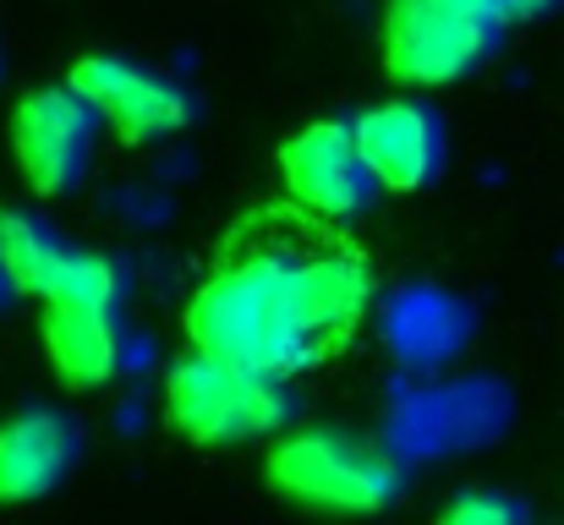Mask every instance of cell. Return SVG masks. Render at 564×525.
Here are the masks:
<instances>
[{
    "mask_svg": "<svg viewBox=\"0 0 564 525\" xmlns=\"http://www.w3.org/2000/svg\"><path fill=\"white\" fill-rule=\"evenodd\" d=\"M182 329L197 350L274 378H296L302 367L324 361L302 291V241L247 236L230 247L187 296Z\"/></svg>",
    "mask_w": 564,
    "mask_h": 525,
    "instance_id": "obj_1",
    "label": "cell"
},
{
    "mask_svg": "<svg viewBox=\"0 0 564 525\" xmlns=\"http://www.w3.org/2000/svg\"><path fill=\"white\" fill-rule=\"evenodd\" d=\"M263 482L274 499L318 515H383L405 493L400 460L340 427H302V433H274L263 455Z\"/></svg>",
    "mask_w": 564,
    "mask_h": 525,
    "instance_id": "obj_2",
    "label": "cell"
},
{
    "mask_svg": "<svg viewBox=\"0 0 564 525\" xmlns=\"http://www.w3.org/2000/svg\"><path fill=\"white\" fill-rule=\"evenodd\" d=\"M296 416L291 378L208 356L192 346L165 372V422L197 449H236L285 433Z\"/></svg>",
    "mask_w": 564,
    "mask_h": 525,
    "instance_id": "obj_3",
    "label": "cell"
},
{
    "mask_svg": "<svg viewBox=\"0 0 564 525\" xmlns=\"http://www.w3.org/2000/svg\"><path fill=\"white\" fill-rule=\"evenodd\" d=\"M494 0H389L378 22V55L400 88H449L488 66L505 39Z\"/></svg>",
    "mask_w": 564,
    "mask_h": 525,
    "instance_id": "obj_4",
    "label": "cell"
},
{
    "mask_svg": "<svg viewBox=\"0 0 564 525\" xmlns=\"http://www.w3.org/2000/svg\"><path fill=\"white\" fill-rule=\"evenodd\" d=\"M66 83L88 99V110L99 116V132H110L121 149L171 143L197 121V99L187 83L132 55H110V50L77 55Z\"/></svg>",
    "mask_w": 564,
    "mask_h": 525,
    "instance_id": "obj_5",
    "label": "cell"
},
{
    "mask_svg": "<svg viewBox=\"0 0 564 525\" xmlns=\"http://www.w3.org/2000/svg\"><path fill=\"white\" fill-rule=\"evenodd\" d=\"M99 143V116L72 83H50L17 99L11 110V160L33 197H72L88 175Z\"/></svg>",
    "mask_w": 564,
    "mask_h": 525,
    "instance_id": "obj_6",
    "label": "cell"
},
{
    "mask_svg": "<svg viewBox=\"0 0 564 525\" xmlns=\"http://www.w3.org/2000/svg\"><path fill=\"white\" fill-rule=\"evenodd\" d=\"M280 181L291 192V203L313 219H362L378 197V181L357 149V132L346 116H324V121H307L302 132H291L280 143Z\"/></svg>",
    "mask_w": 564,
    "mask_h": 525,
    "instance_id": "obj_7",
    "label": "cell"
},
{
    "mask_svg": "<svg viewBox=\"0 0 564 525\" xmlns=\"http://www.w3.org/2000/svg\"><path fill=\"white\" fill-rule=\"evenodd\" d=\"M351 132L378 192H422L444 175V121L416 94L368 105L362 116H351Z\"/></svg>",
    "mask_w": 564,
    "mask_h": 525,
    "instance_id": "obj_8",
    "label": "cell"
},
{
    "mask_svg": "<svg viewBox=\"0 0 564 525\" xmlns=\"http://www.w3.org/2000/svg\"><path fill=\"white\" fill-rule=\"evenodd\" d=\"M83 460V427L61 405H22L0 422V504L50 499Z\"/></svg>",
    "mask_w": 564,
    "mask_h": 525,
    "instance_id": "obj_9",
    "label": "cell"
},
{
    "mask_svg": "<svg viewBox=\"0 0 564 525\" xmlns=\"http://www.w3.org/2000/svg\"><path fill=\"white\" fill-rule=\"evenodd\" d=\"M39 340L66 389H105L127 361V302H44Z\"/></svg>",
    "mask_w": 564,
    "mask_h": 525,
    "instance_id": "obj_10",
    "label": "cell"
},
{
    "mask_svg": "<svg viewBox=\"0 0 564 525\" xmlns=\"http://www.w3.org/2000/svg\"><path fill=\"white\" fill-rule=\"evenodd\" d=\"M302 291H307V318H313L318 356H335V350L351 346L378 302L373 263L351 241L302 247Z\"/></svg>",
    "mask_w": 564,
    "mask_h": 525,
    "instance_id": "obj_11",
    "label": "cell"
},
{
    "mask_svg": "<svg viewBox=\"0 0 564 525\" xmlns=\"http://www.w3.org/2000/svg\"><path fill=\"white\" fill-rule=\"evenodd\" d=\"M471 335V307L449 291L433 285H411L400 296H389L383 307V340L394 346V356L405 367H438Z\"/></svg>",
    "mask_w": 564,
    "mask_h": 525,
    "instance_id": "obj_12",
    "label": "cell"
},
{
    "mask_svg": "<svg viewBox=\"0 0 564 525\" xmlns=\"http://www.w3.org/2000/svg\"><path fill=\"white\" fill-rule=\"evenodd\" d=\"M72 241H61L33 208H0V280L11 296H44Z\"/></svg>",
    "mask_w": 564,
    "mask_h": 525,
    "instance_id": "obj_13",
    "label": "cell"
},
{
    "mask_svg": "<svg viewBox=\"0 0 564 525\" xmlns=\"http://www.w3.org/2000/svg\"><path fill=\"white\" fill-rule=\"evenodd\" d=\"M39 302H127V269L110 252L72 247Z\"/></svg>",
    "mask_w": 564,
    "mask_h": 525,
    "instance_id": "obj_14",
    "label": "cell"
},
{
    "mask_svg": "<svg viewBox=\"0 0 564 525\" xmlns=\"http://www.w3.org/2000/svg\"><path fill=\"white\" fill-rule=\"evenodd\" d=\"M527 515H532V504L516 499V493H505V488H460L438 510L444 525H521Z\"/></svg>",
    "mask_w": 564,
    "mask_h": 525,
    "instance_id": "obj_15",
    "label": "cell"
},
{
    "mask_svg": "<svg viewBox=\"0 0 564 525\" xmlns=\"http://www.w3.org/2000/svg\"><path fill=\"white\" fill-rule=\"evenodd\" d=\"M499 6V17L505 22H543V17H554L564 0H494Z\"/></svg>",
    "mask_w": 564,
    "mask_h": 525,
    "instance_id": "obj_16",
    "label": "cell"
},
{
    "mask_svg": "<svg viewBox=\"0 0 564 525\" xmlns=\"http://www.w3.org/2000/svg\"><path fill=\"white\" fill-rule=\"evenodd\" d=\"M0 302H11V291H6V280H0Z\"/></svg>",
    "mask_w": 564,
    "mask_h": 525,
    "instance_id": "obj_17",
    "label": "cell"
},
{
    "mask_svg": "<svg viewBox=\"0 0 564 525\" xmlns=\"http://www.w3.org/2000/svg\"><path fill=\"white\" fill-rule=\"evenodd\" d=\"M0 72H6V61H0Z\"/></svg>",
    "mask_w": 564,
    "mask_h": 525,
    "instance_id": "obj_18",
    "label": "cell"
}]
</instances>
